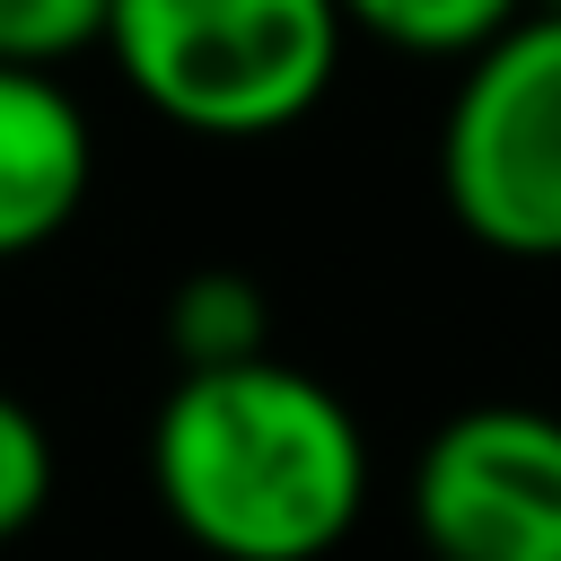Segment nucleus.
Wrapping results in <instances>:
<instances>
[{"mask_svg":"<svg viewBox=\"0 0 561 561\" xmlns=\"http://www.w3.org/2000/svg\"><path fill=\"white\" fill-rule=\"evenodd\" d=\"M149 491L219 561H316L368 508V430L324 377L272 351L175 368L149 421Z\"/></svg>","mask_w":561,"mask_h":561,"instance_id":"obj_1","label":"nucleus"},{"mask_svg":"<svg viewBox=\"0 0 561 561\" xmlns=\"http://www.w3.org/2000/svg\"><path fill=\"white\" fill-rule=\"evenodd\" d=\"M342 0H114L105 61L193 140H272L342 79Z\"/></svg>","mask_w":561,"mask_h":561,"instance_id":"obj_2","label":"nucleus"},{"mask_svg":"<svg viewBox=\"0 0 561 561\" xmlns=\"http://www.w3.org/2000/svg\"><path fill=\"white\" fill-rule=\"evenodd\" d=\"M438 202L473 245L561 263V9H526L456 61V96L438 114Z\"/></svg>","mask_w":561,"mask_h":561,"instance_id":"obj_3","label":"nucleus"},{"mask_svg":"<svg viewBox=\"0 0 561 561\" xmlns=\"http://www.w3.org/2000/svg\"><path fill=\"white\" fill-rule=\"evenodd\" d=\"M412 526L447 561H561V412H447L412 456Z\"/></svg>","mask_w":561,"mask_h":561,"instance_id":"obj_4","label":"nucleus"},{"mask_svg":"<svg viewBox=\"0 0 561 561\" xmlns=\"http://www.w3.org/2000/svg\"><path fill=\"white\" fill-rule=\"evenodd\" d=\"M96 184V123L44 61H0V263L53 245Z\"/></svg>","mask_w":561,"mask_h":561,"instance_id":"obj_5","label":"nucleus"},{"mask_svg":"<svg viewBox=\"0 0 561 561\" xmlns=\"http://www.w3.org/2000/svg\"><path fill=\"white\" fill-rule=\"evenodd\" d=\"M167 351H175V368L263 359V351H272V298H263V280L237 272V263L184 272L175 298H167Z\"/></svg>","mask_w":561,"mask_h":561,"instance_id":"obj_6","label":"nucleus"},{"mask_svg":"<svg viewBox=\"0 0 561 561\" xmlns=\"http://www.w3.org/2000/svg\"><path fill=\"white\" fill-rule=\"evenodd\" d=\"M535 0H342V18H351V35H368V44H394V53H412V61H465V53H482L508 18H526Z\"/></svg>","mask_w":561,"mask_h":561,"instance_id":"obj_7","label":"nucleus"},{"mask_svg":"<svg viewBox=\"0 0 561 561\" xmlns=\"http://www.w3.org/2000/svg\"><path fill=\"white\" fill-rule=\"evenodd\" d=\"M105 26H114V0H0V61H79V53H105Z\"/></svg>","mask_w":561,"mask_h":561,"instance_id":"obj_8","label":"nucleus"},{"mask_svg":"<svg viewBox=\"0 0 561 561\" xmlns=\"http://www.w3.org/2000/svg\"><path fill=\"white\" fill-rule=\"evenodd\" d=\"M44 508H53V430L35 421V403L0 386V543L26 535Z\"/></svg>","mask_w":561,"mask_h":561,"instance_id":"obj_9","label":"nucleus"},{"mask_svg":"<svg viewBox=\"0 0 561 561\" xmlns=\"http://www.w3.org/2000/svg\"><path fill=\"white\" fill-rule=\"evenodd\" d=\"M535 9H561V0H535Z\"/></svg>","mask_w":561,"mask_h":561,"instance_id":"obj_10","label":"nucleus"}]
</instances>
